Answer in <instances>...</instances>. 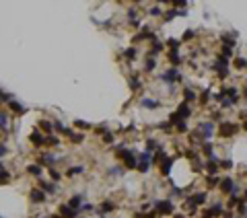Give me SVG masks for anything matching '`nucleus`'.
I'll return each instance as SVG.
<instances>
[{
	"instance_id": "obj_1",
	"label": "nucleus",
	"mask_w": 247,
	"mask_h": 218,
	"mask_svg": "<svg viewBox=\"0 0 247 218\" xmlns=\"http://www.w3.org/2000/svg\"><path fill=\"white\" fill-rule=\"evenodd\" d=\"M179 78H181V76H179L177 70H169V72H165L163 76H161V81H165V82H177Z\"/></svg>"
},
{
	"instance_id": "obj_2",
	"label": "nucleus",
	"mask_w": 247,
	"mask_h": 218,
	"mask_svg": "<svg viewBox=\"0 0 247 218\" xmlns=\"http://www.w3.org/2000/svg\"><path fill=\"white\" fill-rule=\"evenodd\" d=\"M218 132H220V136H233L237 132V128L233 124H220V130Z\"/></svg>"
},
{
	"instance_id": "obj_3",
	"label": "nucleus",
	"mask_w": 247,
	"mask_h": 218,
	"mask_svg": "<svg viewBox=\"0 0 247 218\" xmlns=\"http://www.w3.org/2000/svg\"><path fill=\"white\" fill-rule=\"evenodd\" d=\"M148 165H150V154H148V152H142L138 169H140V171H148Z\"/></svg>"
},
{
	"instance_id": "obj_4",
	"label": "nucleus",
	"mask_w": 247,
	"mask_h": 218,
	"mask_svg": "<svg viewBox=\"0 0 247 218\" xmlns=\"http://www.w3.org/2000/svg\"><path fill=\"white\" fill-rule=\"evenodd\" d=\"M171 202H157V212H161V214H169L171 212Z\"/></svg>"
},
{
	"instance_id": "obj_5",
	"label": "nucleus",
	"mask_w": 247,
	"mask_h": 218,
	"mask_svg": "<svg viewBox=\"0 0 247 218\" xmlns=\"http://www.w3.org/2000/svg\"><path fill=\"white\" fill-rule=\"evenodd\" d=\"M60 216H64V218H74L76 216V210L70 206H62L60 208Z\"/></svg>"
},
{
	"instance_id": "obj_6",
	"label": "nucleus",
	"mask_w": 247,
	"mask_h": 218,
	"mask_svg": "<svg viewBox=\"0 0 247 218\" xmlns=\"http://www.w3.org/2000/svg\"><path fill=\"white\" fill-rule=\"evenodd\" d=\"M122 156L126 159V165H128V167H136V161H134V154H132V152L122 150Z\"/></svg>"
},
{
	"instance_id": "obj_7",
	"label": "nucleus",
	"mask_w": 247,
	"mask_h": 218,
	"mask_svg": "<svg viewBox=\"0 0 247 218\" xmlns=\"http://www.w3.org/2000/svg\"><path fill=\"white\" fill-rule=\"evenodd\" d=\"M54 163H56V159H54L52 154H43V156H39V165H41V167H43V165H47V167H52Z\"/></svg>"
},
{
	"instance_id": "obj_8",
	"label": "nucleus",
	"mask_w": 247,
	"mask_h": 218,
	"mask_svg": "<svg viewBox=\"0 0 247 218\" xmlns=\"http://www.w3.org/2000/svg\"><path fill=\"white\" fill-rule=\"evenodd\" d=\"M200 132L206 138H210L212 136V124H210V122H208V124H200Z\"/></svg>"
},
{
	"instance_id": "obj_9",
	"label": "nucleus",
	"mask_w": 247,
	"mask_h": 218,
	"mask_svg": "<svg viewBox=\"0 0 247 218\" xmlns=\"http://www.w3.org/2000/svg\"><path fill=\"white\" fill-rule=\"evenodd\" d=\"M31 142H33L35 146H41V144L46 142V138L41 136V134H31Z\"/></svg>"
},
{
	"instance_id": "obj_10",
	"label": "nucleus",
	"mask_w": 247,
	"mask_h": 218,
	"mask_svg": "<svg viewBox=\"0 0 247 218\" xmlns=\"http://www.w3.org/2000/svg\"><path fill=\"white\" fill-rule=\"evenodd\" d=\"M31 200H33V202H43V200H46V195L41 194L39 189H33V191H31Z\"/></svg>"
},
{
	"instance_id": "obj_11",
	"label": "nucleus",
	"mask_w": 247,
	"mask_h": 218,
	"mask_svg": "<svg viewBox=\"0 0 247 218\" xmlns=\"http://www.w3.org/2000/svg\"><path fill=\"white\" fill-rule=\"evenodd\" d=\"M220 187H223L224 191H235V185H233V181H231V179H224L223 183H220Z\"/></svg>"
},
{
	"instance_id": "obj_12",
	"label": "nucleus",
	"mask_w": 247,
	"mask_h": 218,
	"mask_svg": "<svg viewBox=\"0 0 247 218\" xmlns=\"http://www.w3.org/2000/svg\"><path fill=\"white\" fill-rule=\"evenodd\" d=\"M8 107H11L12 111H14V113H25V109H23V105H19V103H14V101H11V103H8Z\"/></svg>"
},
{
	"instance_id": "obj_13",
	"label": "nucleus",
	"mask_w": 247,
	"mask_h": 218,
	"mask_svg": "<svg viewBox=\"0 0 247 218\" xmlns=\"http://www.w3.org/2000/svg\"><path fill=\"white\" fill-rule=\"evenodd\" d=\"M27 171L31 173V175H41V165H31Z\"/></svg>"
},
{
	"instance_id": "obj_14",
	"label": "nucleus",
	"mask_w": 247,
	"mask_h": 218,
	"mask_svg": "<svg viewBox=\"0 0 247 218\" xmlns=\"http://www.w3.org/2000/svg\"><path fill=\"white\" fill-rule=\"evenodd\" d=\"M144 107H159V101H153V99H142L140 101Z\"/></svg>"
},
{
	"instance_id": "obj_15",
	"label": "nucleus",
	"mask_w": 247,
	"mask_h": 218,
	"mask_svg": "<svg viewBox=\"0 0 247 218\" xmlns=\"http://www.w3.org/2000/svg\"><path fill=\"white\" fill-rule=\"evenodd\" d=\"M183 97H185L188 101H194V99H196V93L192 91V89H185V91H183Z\"/></svg>"
},
{
	"instance_id": "obj_16",
	"label": "nucleus",
	"mask_w": 247,
	"mask_h": 218,
	"mask_svg": "<svg viewBox=\"0 0 247 218\" xmlns=\"http://www.w3.org/2000/svg\"><path fill=\"white\" fill-rule=\"evenodd\" d=\"M78 206H81V195H76V197H72V200H70V208L78 210Z\"/></svg>"
},
{
	"instance_id": "obj_17",
	"label": "nucleus",
	"mask_w": 247,
	"mask_h": 218,
	"mask_svg": "<svg viewBox=\"0 0 247 218\" xmlns=\"http://www.w3.org/2000/svg\"><path fill=\"white\" fill-rule=\"evenodd\" d=\"M39 126H41V130H43V132H47V134H49V132H52V126H54V124H49V122H46V119H43V122H41Z\"/></svg>"
},
{
	"instance_id": "obj_18",
	"label": "nucleus",
	"mask_w": 247,
	"mask_h": 218,
	"mask_svg": "<svg viewBox=\"0 0 247 218\" xmlns=\"http://www.w3.org/2000/svg\"><path fill=\"white\" fill-rule=\"evenodd\" d=\"M171 163H173V159H165V163H163V167H161V169H163V173H165V175H167V173H169V167H171Z\"/></svg>"
},
{
	"instance_id": "obj_19",
	"label": "nucleus",
	"mask_w": 247,
	"mask_h": 218,
	"mask_svg": "<svg viewBox=\"0 0 247 218\" xmlns=\"http://www.w3.org/2000/svg\"><path fill=\"white\" fill-rule=\"evenodd\" d=\"M74 126L81 128V130H89V128H91L89 124H87V122H81V119H78V122H74Z\"/></svg>"
},
{
	"instance_id": "obj_20",
	"label": "nucleus",
	"mask_w": 247,
	"mask_h": 218,
	"mask_svg": "<svg viewBox=\"0 0 247 218\" xmlns=\"http://www.w3.org/2000/svg\"><path fill=\"white\" fill-rule=\"evenodd\" d=\"M76 173H82V167H72V169H68V175L70 177H74Z\"/></svg>"
},
{
	"instance_id": "obj_21",
	"label": "nucleus",
	"mask_w": 247,
	"mask_h": 218,
	"mask_svg": "<svg viewBox=\"0 0 247 218\" xmlns=\"http://www.w3.org/2000/svg\"><path fill=\"white\" fill-rule=\"evenodd\" d=\"M169 60H171V64H179V62H181V60H179V56H177L175 52H173V54L169 56Z\"/></svg>"
},
{
	"instance_id": "obj_22",
	"label": "nucleus",
	"mask_w": 247,
	"mask_h": 218,
	"mask_svg": "<svg viewBox=\"0 0 247 218\" xmlns=\"http://www.w3.org/2000/svg\"><path fill=\"white\" fill-rule=\"evenodd\" d=\"M235 66H237V68H245V66H247V62L243 60V58H239V60L235 62Z\"/></svg>"
},
{
	"instance_id": "obj_23",
	"label": "nucleus",
	"mask_w": 247,
	"mask_h": 218,
	"mask_svg": "<svg viewBox=\"0 0 247 218\" xmlns=\"http://www.w3.org/2000/svg\"><path fill=\"white\" fill-rule=\"evenodd\" d=\"M103 210H105V212H111V210H113V204H111V202H103Z\"/></svg>"
},
{
	"instance_id": "obj_24",
	"label": "nucleus",
	"mask_w": 247,
	"mask_h": 218,
	"mask_svg": "<svg viewBox=\"0 0 247 218\" xmlns=\"http://www.w3.org/2000/svg\"><path fill=\"white\" fill-rule=\"evenodd\" d=\"M41 187H46L49 194H54V185H52V183H41Z\"/></svg>"
},
{
	"instance_id": "obj_25",
	"label": "nucleus",
	"mask_w": 247,
	"mask_h": 218,
	"mask_svg": "<svg viewBox=\"0 0 247 218\" xmlns=\"http://www.w3.org/2000/svg\"><path fill=\"white\" fill-rule=\"evenodd\" d=\"M169 46L173 47V49H177V47H179V41H177V39H169Z\"/></svg>"
},
{
	"instance_id": "obj_26",
	"label": "nucleus",
	"mask_w": 247,
	"mask_h": 218,
	"mask_svg": "<svg viewBox=\"0 0 247 218\" xmlns=\"http://www.w3.org/2000/svg\"><path fill=\"white\" fill-rule=\"evenodd\" d=\"M8 128V122H6V113H2V130Z\"/></svg>"
},
{
	"instance_id": "obj_27",
	"label": "nucleus",
	"mask_w": 247,
	"mask_h": 218,
	"mask_svg": "<svg viewBox=\"0 0 247 218\" xmlns=\"http://www.w3.org/2000/svg\"><path fill=\"white\" fill-rule=\"evenodd\" d=\"M49 173H52V179H54V181H58V179H60V173H56L54 169H52Z\"/></svg>"
},
{
	"instance_id": "obj_28",
	"label": "nucleus",
	"mask_w": 247,
	"mask_h": 218,
	"mask_svg": "<svg viewBox=\"0 0 247 218\" xmlns=\"http://www.w3.org/2000/svg\"><path fill=\"white\" fill-rule=\"evenodd\" d=\"M154 68V60H148L146 62V70H153Z\"/></svg>"
},
{
	"instance_id": "obj_29",
	"label": "nucleus",
	"mask_w": 247,
	"mask_h": 218,
	"mask_svg": "<svg viewBox=\"0 0 247 218\" xmlns=\"http://www.w3.org/2000/svg\"><path fill=\"white\" fill-rule=\"evenodd\" d=\"M58 142H60V140H58V138H56V136H49V144H54V146H56Z\"/></svg>"
},
{
	"instance_id": "obj_30",
	"label": "nucleus",
	"mask_w": 247,
	"mask_h": 218,
	"mask_svg": "<svg viewBox=\"0 0 247 218\" xmlns=\"http://www.w3.org/2000/svg\"><path fill=\"white\" fill-rule=\"evenodd\" d=\"M150 14H157V17H159V14H161V8H159V6H154L153 11H150Z\"/></svg>"
},
{
	"instance_id": "obj_31",
	"label": "nucleus",
	"mask_w": 247,
	"mask_h": 218,
	"mask_svg": "<svg viewBox=\"0 0 247 218\" xmlns=\"http://www.w3.org/2000/svg\"><path fill=\"white\" fill-rule=\"evenodd\" d=\"M223 167H224V169H231V167H233V163H231V161H224Z\"/></svg>"
},
{
	"instance_id": "obj_32",
	"label": "nucleus",
	"mask_w": 247,
	"mask_h": 218,
	"mask_svg": "<svg viewBox=\"0 0 247 218\" xmlns=\"http://www.w3.org/2000/svg\"><path fill=\"white\" fill-rule=\"evenodd\" d=\"M126 56H128V58H134V56H136V52H134V49H128V52H126Z\"/></svg>"
},
{
	"instance_id": "obj_33",
	"label": "nucleus",
	"mask_w": 247,
	"mask_h": 218,
	"mask_svg": "<svg viewBox=\"0 0 247 218\" xmlns=\"http://www.w3.org/2000/svg\"><path fill=\"white\" fill-rule=\"evenodd\" d=\"M189 37H194V31H185V35H183V39H189Z\"/></svg>"
},
{
	"instance_id": "obj_34",
	"label": "nucleus",
	"mask_w": 247,
	"mask_h": 218,
	"mask_svg": "<svg viewBox=\"0 0 247 218\" xmlns=\"http://www.w3.org/2000/svg\"><path fill=\"white\" fill-rule=\"evenodd\" d=\"M103 140H105V142H111V140H113V136H111V134H105V138H103Z\"/></svg>"
},
{
	"instance_id": "obj_35",
	"label": "nucleus",
	"mask_w": 247,
	"mask_h": 218,
	"mask_svg": "<svg viewBox=\"0 0 247 218\" xmlns=\"http://www.w3.org/2000/svg\"><path fill=\"white\" fill-rule=\"evenodd\" d=\"M245 128H247V124H245Z\"/></svg>"
}]
</instances>
